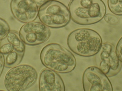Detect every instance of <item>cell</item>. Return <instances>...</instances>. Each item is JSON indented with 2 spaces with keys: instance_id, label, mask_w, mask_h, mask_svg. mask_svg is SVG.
<instances>
[{
  "instance_id": "52a82bcc",
  "label": "cell",
  "mask_w": 122,
  "mask_h": 91,
  "mask_svg": "<svg viewBox=\"0 0 122 91\" xmlns=\"http://www.w3.org/2000/svg\"><path fill=\"white\" fill-rule=\"evenodd\" d=\"M51 31L42 23L29 22L21 28L19 35L23 42L30 46H35L45 43L49 38Z\"/></svg>"
},
{
  "instance_id": "8fae6325",
  "label": "cell",
  "mask_w": 122,
  "mask_h": 91,
  "mask_svg": "<svg viewBox=\"0 0 122 91\" xmlns=\"http://www.w3.org/2000/svg\"><path fill=\"white\" fill-rule=\"evenodd\" d=\"M5 38L7 41L13 46L14 50L24 54L25 45L17 32L14 31H9Z\"/></svg>"
},
{
  "instance_id": "277c9868",
  "label": "cell",
  "mask_w": 122,
  "mask_h": 91,
  "mask_svg": "<svg viewBox=\"0 0 122 91\" xmlns=\"http://www.w3.org/2000/svg\"><path fill=\"white\" fill-rule=\"evenodd\" d=\"M39 18L48 27L59 28L66 25L71 16L69 9L62 3L56 0L47 1L40 6Z\"/></svg>"
},
{
  "instance_id": "5bb4252c",
  "label": "cell",
  "mask_w": 122,
  "mask_h": 91,
  "mask_svg": "<svg viewBox=\"0 0 122 91\" xmlns=\"http://www.w3.org/2000/svg\"><path fill=\"white\" fill-rule=\"evenodd\" d=\"M14 50L13 46L7 41L5 38L2 39L0 44V51L4 55H6Z\"/></svg>"
},
{
  "instance_id": "2e32d148",
  "label": "cell",
  "mask_w": 122,
  "mask_h": 91,
  "mask_svg": "<svg viewBox=\"0 0 122 91\" xmlns=\"http://www.w3.org/2000/svg\"><path fill=\"white\" fill-rule=\"evenodd\" d=\"M104 18L105 21L110 25H117L120 22L119 19L113 14H105Z\"/></svg>"
},
{
  "instance_id": "9a60e30c",
  "label": "cell",
  "mask_w": 122,
  "mask_h": 91,
  "mask_svg": "<svg viewBox=\"0 0 122 91\" xmlns=\"http://www.w3.org/2000/svg\"><path fill=\"white\" fill-rule=\"evenodd\" d=\"M9 31L10 28L8 24L0 18V40L5 38Z\"/></svg>"
},
{
  "instance_id": "7c38bea8",
  "label": "cell",
  "mask_w": 122,
  "mask_h": 91,
  "mask_svg": "<svg viewBox=\"0 0 122 91\" xmlns=\"http://www.w3.org/2000/svg\"><path fill=\"white\" fill-rule=\"evenodd\" d=\"M24 55V54L19 53L15 50L5 55L4 58L5 66L9 68L16 66L21 61Z\"/></svg>"
},
{
  "instance_id": "3957f363",
  "label": "cell",
  "mask_w": 122,
  "mask_h": 91,
  "mask_svg": "<svg viewBox=\"0 0 122 91\" xmlns=\"http://www.w3.org/2000/svg\"><path fill=\"white\" fill-rule=\"evenodd\" d=\"M67 44L75 53L89 57L96 55L99 51L102 41L100 35L95 31L90 29L80 28L70 34Z\"/></svg>"
},
{
  "instance_id": "d6986e66",
  "label": "cell",
  "mask_w": 122,
  "mask_h": 91,
  "mask_svg": "<svg viewBox=\"0 0 122 91\" xmlns=\"http://www.w3.org/2000/svg\"><path fill=\"white\" fill-rule=\"evenodd\" d=\"M35 2L36 3V4L38 6H41L43 4L46 3L47 0H35Z\"/></svg>"
},
{
  "instance_id": "7a4b0ae2",
  "label": "cell",
  "mask_w": 122,
  "mask_h": 91,
  "mask_svg": "<svg viewBox=\"0 0 122 91\" xmlns=\"http://www.w3.org/2000/svg\"><path fill=\"white\" fill-rule=\"evenodd\" d=\"M69 9L71 18L77 24L92 25L101 21L106 14V5L100 0H74Z\"/></svg>"
},
{
  "instance_id": "ba28073f",
  "label": "cell",
  "mask_w": 122,
  "mask_h": 91,
  "mask_svg": "<svg viewBox=\"0 0 122 91\" xmlns=\"http://www.w3.org/2000/svg\"><path fill=\"white\" fill-rule=\"evenodd\" d=\"M107 77L98 67H88L82 76L84 91H113L112 84Z\"/></svg>"
},
{
  "instance_id": "9c48e42d",
  "label": "cell",
  "mask_w": 122,
  "mask_h": 91,
  "mask_svg": "<svg viewBox=\"0 0 122 91\" xmlns=\"http://www.w3.org/2000/svg\"><path fill=\"white\" fill-rule=\"evenodd\" d=\"M10 8L15 18L21 23L33 22L38 15L39 9L35 0H12L11 2Z\"/></svg>"
},
{
  "instance_id": "30bf717a",
  "label": "cell",
  "mask_w": 122,
  "mask_h": 91,
  "mask_svg": "<svg viewBox=\"0 0 122 91\" xmlns=\"http://www.w3.org/2000/svg\"><path fill=\"white\" fill-rule=\"evenodd\" d=\"M39 91H64L65 87L63 80L57 73L48 68L43 69L40 74Z\"/></svg>"
},
{
  "instance_id": "8992f818",
  "label": "cell",
  "mask_w": 122,
  "mask_h": 91,
  "mask_svg": "<svg viewBox=\"0 0 122 91\" xmlns=\"http://www.w3.org/2000/svg\"><path fill=\"white\" fill-rule=\"evenodd\" d=\"M96 55L95 60L98 68L107 76L112 77L120 72L122 63L112 43L109 42L102 43L101 49Z\"/></svg>"
},
{
  "instance_id": "ac0fdd59",
  "label": "cell",
  "mask_w": 122,
  "mask_h": 91,
  "mask_svg": "<svg viewBox=\"0 0 122 91\" xmlns=\"http://www.w3.org/2000/svg\"><path fill=\"white\" fill-rule=\"evenodd\" d=\"M5 66L4 62V58L3 54L0 51V77L3 72L4 68Z\"/></svg>"
},
{
  "instance_id": "4fadbf2b",
  "label": "cell",
  "mask_w": 122,
  "mask_h": 91,
  "mask_svg": "<svg viewBox=\"0 0 122 91\" xmlns=\"http://www.w3.org/2000/svg\"><path fill=\"white\" fill-rule=\"evenodd\" d=\"M107 4L110 11L116 15H122V0L107 1Z\"/></svg>"
},
{
  "instance_id": "6da1fadb",
  "label": "cell",
  "mask_w": 122,
  "mask_h": 91,
  "mask_svg": "<svg viewBox=\"0 0 122 91\" xmlns=\"http://www.w3.org/2000/svg\"><path fill=\"white\" fill-rule=\"evenodd\" d=\"M40 58L46 68L61 73L71 72L76 65V58L72 53L58 43L45 46L41 52Z\"/></svg>"
},
{
  "instance_id": "5b68a950",
  "label": "cell",
  "mask_w": 122,
  "mask_h": 91,
  "mask_svg": "<svg viewBox=\"0 0 122 91\" xmlns=\"http://www.w3.org/2000/svg\"><path fill=\"white\" fill-rule=\"evenodd\" d=\"M38 79V73L33 67L23 64L9 70L4 78L5 88L8 91H24L31 87Z\"/></svg>"
},
{
  "instance_id": "e0dca14e",
  "label": "cell",
  "mask_w": 122,
  "mask_h": 91,
  "mask_svg": "<svg viewBox=\"0 0 122 91\" xmlns=\"http://www.w3.org/2000/svg\"><path fill=\"white\" fill-rule=\"evenodd\" d=\"M116 52L120 61L122 62V37L117 43L116 48Z\"/></svg>"
}]
</instances>
